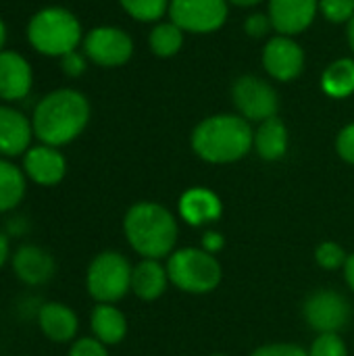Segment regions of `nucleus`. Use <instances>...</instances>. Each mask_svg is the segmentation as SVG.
Listing matches in <instances>:
<instances>
[{"label": "nucleus", "mask_w": 354, "mask_h": 356, "mask_svg": "<svg viewBox=\"0 0 354 356\" xmlns=\"http://www.w3.org/2000/svg\"><path fill=\"white\" fill-rule=\"evenodd\" d=\"M90 117L88 100L73 90L48 94L33 113V131L48 146H61L81 134Z\"/></svg>", "instance_id": "obj_1"}, {"label": "nucleus", "mask_w": 354, "mask_h": 356, "mask_svg": "<svg viewBox=\"0 0 354 356\" xmlns=\"http://www.w3.org/2000/svg\"><path fill=\"white\" fill-rule=\"evenodd\" d=\"M131 248L144 259H163L173 252L177 242L175 217L156 202L134 204L123 221Z\"/></svg>", "instance_id": "obj_2"}, {"label": "nucleus", "mask_w": 354, "mask_h": 356, "mask_svg": "<svg viewBox=\"0 0 354 356\" xmlns=\"http://www.w3.org/2000/svg\"><path fill=\"white\" fill-rule=\"evenodd\" d=\"M252 146V129L246 119L217 115L202 121L192 134L194 152L209 163H234Z\"/></svg>", "instance_id": "obj_3"}, {"label": "nucleus", "mask_w": 354, "mask_h": 356, "mask_svg": "<svg viewBox=\"0 0 354 356\" xmlns=\"http://www.w3.org/2000/svg\"><path fill=\"white\" fill-rule=\"evenodd\" d=\"M169 282L188 294H209L223 277V269L215 254L202 248H182L169 254Z\"/></svg>", "instance_id": "obj_4"}, {"label": "nucleus", "mask_w": 354, "mask_h": 356, "mask_svg": "<svg viewBox=\"0 0 354 356\" xmlns=\"http://www.w3.org/2000/svg\"><path fill=\"white\" fill-rule=\"evenodd\" d=\"M29 42L44 54H67L79 42L81 29L77 19L65 8H46L40 10L27 29Z\"/></svg>", "instance_id": "obj_5"}, {"label": "nucleus", "mask_w": 354, "mask_h": 356, "mask_svg": "<svg viewBox=\"0 0 354 356\" xmlns=\"http://www.w3.org/2000/svg\"><path fill=\"white\" fill-rule=\"evenodd\" d=\"M131 265L119 252L98 254L88 269V292L100 305H113L131 290Z\"/></svg>", "instance_id": "obj_6"}, {"label": "nucleus", "mask_w": 354, "mask_h": 356, "mask_svg": "<svg viewBox=\"0 0 354 356\" xmlns=\"http://www.w3.org/2000/svg\"><path fill=\"white\" fill-rule=\"evenodd\" d=\"M303 313L317 334H338L351 319V305L334 290H319L307 298Z\"/></svg>", "instance_id": "obj_7"}, {"label": "nucleus", "mask_w": 354, "mask_h": 356, "mask_svg": "<svg viewBox=\"0 0 354 356\" xmlns=\"http://www.w3.org/2000/svg\"><path fill=\"white\" fill-rule=\"evenodd\" d=\"M225 17V0H171V19L186 31H213L223 25Z\"/></svg>", "instance_id": "obj_8"}, {"label": "nucleus", "mask_w": 354, "mask_h": 356, "mask_svg": "<svg viewBox=\"0 0 354 356\" xmlns=\"http://www.w3.org/2000/svg\"><path fill=\"white\" fill-rule=\"evenodd\" d=\"M234 102L246 119L267 121L277 113V96L269 83L259 77H242L234 86Z\"/></svg>", "instance_id": "obj_9"}, {"label": "nucleus", "mask_w": 354, "mask_h": 356, "mask_svg": "<svg viewBox=\"0 0 354 356\" xmlns=\"http://www.w3.org/2000/svg\"><path fill=\"white\" fill-rule=\"evenodd\" d=\"M86 52L102 67H117L131 56V40L121 29L96 27L86 38Z\"/></svg>", "instance_id": "obj_10"}, {"label": "nucleus", "mask_w": 354, "mask_h": 356, "mask_svg": "<svg viewBox=\"0 0 354 356\" xmlns=\"http://www.w3.org/2000/svg\"><path fill=\"white\" fill-rule=\"evenodd\" d=\"M263 65L280 81H290L300 75L305 67V54L298 48L296 42H292L286 35L273 38L263 52Z\"/></svg>", "instance_id": "obj_11"}, {"label": "nucleus", "mask_w": 354, "mask_h": 356, "mask_svg": "<svg viewBox=\"0 0 354 356\" xmlns=\"http://www.w3.org/2000/svg\"><path fill=\"white\" fill-rule=\"evenodd\" d=\"M317 13V0H271V25L284 35L300 33L307 29Z\"/></svg>", "instance_id": "obj_12"}, {"label": "nucleus", "mask_w": 354, "mask_h": 356, "mask_svg": "<svg viewBox=\"0 0 354 356\" xmlns=\"http://www.w3.org/2000/svg\"><path fill=\"white\" fill-rule=\"evenodd\" d=\"M179 215L194 227L211 223L221 217V200L209 188H190L179 198Z\"/></svg>", "instance_id": "obj_13"}, {"label": "nucleus", "mask_w": 354, "mask_h": 356, "mask_svg": "<svg viewBox=\"0 0 354 356\" xmlns=\"http://www.w3.org/2000/svg\"><path fill=\"white\" fill-rule=\"evenodd\" d=\"M25 173L40 186H54L65 177V159L50 146L31 148L25 154Z\"/></svg>", "instance_id": "obj_14"}, {"label": "nucleus", "mask_w": 354, "mask_h": 356, "mask_svg": "<svg viewBox=\"0 0 354 356\" xmlns=\"http://www.w3.org/2000/svg\"><path fill=\"white\" fill-rule=\"evenodd\" d=\"M31 88V69L15 52H0V98L19 100Z\"/></svg>", "instance_id": "obj_15"}, {"label": "nucleus", "mask_w": 354, "mask_h": 356, "mask_svg": "<svg viewBox=\"0 0 354 356\" xmlns=\"http://www.w3.org/2000/svg\"><path fill=\"white\" fill-rule=\"evenodd\" d=\"M13 267L17 277L31 286L48 282L54 273L52 257L38 246H21L13 259Z\"/></svg>", "instance_id": "obj_16"}, {"label": "nucleus", "mask_w": 354, "mask_h": 356, "mask_svg": "<svg viewBox=\"0 0 354 356\" xmlns=\"http://www.w3.org/2000/svg\"><path fill=\"white\" fill-rule=\"evenodd\" d=\"M31 140L29 121L15 108L0 106V152L8 156L21 154Z\"/></svg>", "instance_id": "obj_17"}, {"label": "nucleus", "mask_w": 354, "mask_h": 356, "mask_svg": "<svg viewBox=\"0 0 354 356\" xmlns=\"http://www.w3.org/2000/svg\"><path fill=\"white\" fill-rule=\"evenodd\" d=\"M40 327L52 342H69L77 334V315L61 302H48L40 309Z\"/></svg>", "instance_id": "obj_18"}, {"label": "nucleus", "mask_w": 354, "mask_h": 356, "mask_svg": "<svg viewBox=\"0 0 354 356\" xmlns=\"http://www.w3.org/2000/svg\"><path fill=\"white\" fill-rule=\"evenodd\" d=\"M169 273L156 259H144L131 273V290L142 300H156L167 290Z\"/></svg>", "instance_id": "obj_19"}, {"label": "nucleus", "mask_w": 354, "mask_h": 356, "mask_svg": "<svg viewBox=\"0 0 354 356\" xmlns=\"http://www.w3.org/2000/svg\"><path fill=\"white\" fill-rule=\"evenodd\" d=\"M92 332L102 344H119L127 334V321L113 305H98L92 313Z\"/></svg>", "instance_id": "obj_20"}, {"label": "nucleus", "mask_w": 354, "mask_h": 356, "mask_svg": "<svg viewBox=\"0 0 354 356\" xmlns=\"http://www.w3.org/2000/svg\"><path fill=\"white\" fill-rule=\"evenodd\" d=\"M255 148L265 161H277L286 154L288 148V131L286 125L277 119L271 117L261 123L255 136Z\"/></svg>", "instance_id": "obj_21"}, {"label": "nucleus", "mask_w": 354, "mask_h": 356, "mask_svg": "<svg viewBox=\"0 0 354 356\" xmlns=\"http://www.w3.org/2000/svg\"><path fill=\"white\" fill-rule=\"evenodd\" d=\"M323 90L334 98H344L354 92V60L342 58L332 63L323 73Z\"/></svg>", "instance_id": "obj_22"}, {"label": "nucleus", "mask_w": 354, "mask_h": 356, "mask_svg": "<svg viewBox=\"0 0 354 356\" xmlns=\"http://www.w3.org/2000/svg\"><path fill=\"white\" fill-rule=\"evenodd\" d=\"M23 194H25L23 173L15 165L0 161V213L17 207Z\"/></svg>", "instance_id": "obj_23"}, {"label": "nucleus", "mask_w": 354, "mask_h": 356, "mask_svg": "<svg viewBox=\"0 0 354 356\" xmlns=\"http://www.w3.org/2000/svg\"><path fill=\"white\" fill-rule=\"evenodd\" d=\"M182 27L175 23H163L152 29L150 33V46L159 56H171L182 48Z\"/></svg>", "instance_id": "obj_24"}, {"label": "nucleus", "mask_w": 354, "mask_h": 356, "mask_svg": "<svg viewBox=\"0 0 354 356\" xmlns=\"http://www.w3.org/2000/svg\"><path fill=\"white\" fill-rule=\"evenodd\" d=\"M125 10L140 21H154L165 15L167 0H121Z\"/></svg>", "instance_id": "obj_25"}, {"label": "nucleus", "mask_w": 354, "mask_h": 356, "mask_svg": "<svg viewBox=\"0 0 354 356\" xmlns=\"http://www.w3.org/2000/svg\"><path fill=\"white\" fill-rule=\"evenodd\" d=\"M348 254L344 252V248L336 242H323L317 246L315 250V261L323 267V269H340L346 265Z\"/></svg>", "instance_id": "obj_26"}, {"label": "nucleus", "mask_w": 354, "mask_h": 356, "mask_svg": "<svg viewBox=\"0 0 354 356\" xmlns=\"http://www.w3.org/2000/svg\"><path fill=\"white\" fill-rule=\"evenodd\" d=\"M309 356H348V350L338 334H319L309 350Z\"/></svg>", "instance_id": "obj_27"}, {"label": "nucleus", "mask_w": 354, "mask_h": 356, "mask_svg": "<svg viewBox=\"0 0 354 356\" xmlns=\"http://www.w3.org/2000/svg\"><path fill=\"white\" fill-rule=\"evenodd\" d=\"M321 10L330 21L342 23L354 17V0H321Z\"/></svg>", "instance_id": "obj_28"}, {"label": "nucleus", "mask_w": 354, "mask_h": 356, "mask_svg": "<svg viewBox=\"0 0 354 356\" xmlns=\"http://www.w3.org/2000/svg\"><path fill=\"white\" fill-rule=\"evenodd\" d=\"M69 356H108L106 355V348L100 340H94V338H81L77 340L73 346H71V353Z\"/></svg>", "instance_id": "obj_29"}, {"label": "nucleus", "mask_w": 354, "mask_h": 356, "mask_svg": "<svg viewBox=\"0 0 354 356\" xmlns=\"http://www.w3.org/2000/svg\"><path fill=\"white\" fill-rule=\"evenodd\" d=\"M250 356H309L296 344H267L257 348Z\"/></svg>", "instance_id": "obj_30"}, {"label": "nucleus", "mask_w": 354, "mask_h": 356, "mask_svg": "<svg viewBox=\"0 0 354 356\" xmlns=\"http://www.w3.org/2000/svg\"><path fill=\"white\" fill-rule=\"evenodd\" d=\"M336 148H338V154L346 163H353L354 165V123L340 131L338 142H336Z\"/></svg>", "instance_id": "obj_31"}, {"label": "nucleus", "mask_w": 354, "mask_h": 356, "mask_svg": "<svg viewBox=\"0 0 354 356\" xmlns=\"http://www.w3.org/2000/svg\"><path fill=\"white\" fill-rule=\"evenodd\" d=\"M63 69H65L69 75H81L83 69H86V63H83V58L73 50V52H67V54L63 56Z\"/></svg>", "instance_id": "obj_32"}, {"label": "nucleus", "mask_w": 354, "mask_h": 356, "mask_svg": "<svg viewBox=\"0 0 354 356\" xmlns=\"http://www.w3.org/2000/svg\"><path fill=\"white\" fill-rule=\"evenodd\" d=\"M269 29V19L265 17V15H252V17H248V21H246V31L250 33V35H263L265 31Z\"/></svg>", "instance_id": "obj_33"}, {"label": "nucleus", "mask_w": 354, "mask_h": 356, "mask_svg": "<svg viewBox=\"0 0 354 356\" xmlns=\"http://www.w3.org/2000/svg\"><path fill=\"white\" fill-rule=\"evenodd\" d=\"M221 248H223V236H221L219 232H207V234L202 236V250L215 254V252H219Z\"/></svg>", "instance_id": "obj_34"}, {"label": "nucleus", "mask_w": 354, "mask_h": 356, "mask_svg": "<svg viewBox=\"0 0 354 356\" xmlns=\"http://www.w3.org/2000/svg\"><path fill=\"white\" fill-rule=\"evenodd\" d=\"M344 277H346V284L351 286V290L354 292V252L348 254L346 259V265H344Z\"/></svg>", "instance_id": "obj_35"}, {"label": "nucleus", "mask_w": 354, "mask_h": 356, "mask_svg": "<svg viewBox=\"0 0 354 356\" xmlns=\"http://www.w3.org/2000/svg\"><path fill=\"white\" fill-rule=\"evenodd\" d=\"M6 257H8V242H6V238L0 234V267L4 265Z\"/></svg>", "instance_id": "obj_36"}, {"label": "nucleus", "mask_w": 354, "mask_h": 356, "mask_svg": "<svg viewBox=\"0 0 354 356\" xmlns=\"http://www.w3.org/2000/svg\"><path fill=\"white\" fill-rule=\"evenodd\" d=\"M348 42H351V46H353L354 50V17L351 19V25H348Z\"/></svg>", "instance_id": "obj_37"}, {"label": "nucleus", "mask_w": 354, "mask_h": 356, "mask_svg": "<svg viewBox=\"0 0 354 356\" xmlns=\"http://www.w3.org/2000/svg\"><path fill=\"white\" fill-rule=\"evenodd\" d=\"M234 4H240V6H250V4H257L259 0H232Z\"/></svg>", "instance_id": "obj_38"}, {"label": "nucleus", "mask_w": 354, "mask_h": 356, "mask_svg": "<svg viewBox=\"0 0 354 356\" xmlns=\"http://www.w3.org/2000/svg\"><path fill=\"white\" fill-rule=\"evenodd\" d=\"M2 44H4V25L0 21V48H2Z\"/></svg>", "instance_id": "obj_39"}, {"label": "nucleus", "mask_w": 354, "mask_h": 356, "mask_svg": "<svg viewBox=\"0 0 354 356\" xmlns=\"http://www.w3.org/2000/svg\"><path fill=\"white\" fill-rule=\"evenodd\" d=\"M211 356H227V355H211Z\"/></svg>", "instance_id": "obj_40"}]
</instances>
